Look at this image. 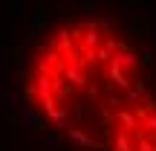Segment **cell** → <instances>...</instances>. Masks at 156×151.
<instances>
[{
    "mask_svg": "<svg viewBox=\"0 0 156 151\" xmlns=\"http://www.w3.org/2000/svg\"><path fill=\"white\" fill-rule=\"evenodd\" d=\"M147 52L113 17H58L26 47L20 108L61 151H156Z\"/></svg>",
    "mask_w": 156,
    "mask_h": 151,
    "instance_id": "6da1fadb",
    "label": "cell"
}]
</instances>
